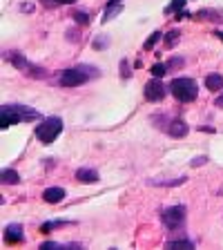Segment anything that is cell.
Masks as SVG:
<instances>
[{
	"mask_svg": "<svg viewBox=\"0 0 223 250\" xmlns=\"http://www.w3.org/2000/svg\"><path fill=\"white\" fill-rule=\"evenodd\" d=\"M27 119H38V112L25 107V105H16V103H7L0 107V127L2 130H7L9 125L22 123Z\"/></svg>",
	"mask_w": 223,
	"mask_h": 250,
	"instance_id": "obj_1",
	"label": "cell"
},
{
	"mask_svg": "<svg viewBox=\"0 0 223 250\" xmlns=\"http://www.w3.org/2000/svg\"><path fill=\"white\" fill-rule=\"evenodd\" d=\"M96 69L87 67V65H76V67H67L61 74V85L62 87H78V85L87 83L92 76H96Z\"/></svg>",
	"mask_w": 223,
	"mask_h": 250,
	"instance_id": "obj_2",
	"label": "cell"
},
{
	"mask_svg": "<svg viewBox=\"0 0 223 250\" xmlns=\"http://www.w3.org/2000/svg\"><path fill=\"white\" fill-rule=\"evenodd\" d=\"M170 92L181 103H192L197 99L199 87H197V81H192V78H174L170 83Z\"/></svg>",
	"mask_w": 223,
	"mask_h": 250,
	"instance_id": "obj_3",
	"label": "cell"
},
{
	"mask_svg": "<svg viewBox=\"0 0 223 250\" xmlns=\"http://www.w3.org/2000/svg\"><path fill=\"white\" fill-rule=\"evenodd\" d=\"M61 132H62V119H58V116H49V119H45L36 127L38 141H41V143H45V146L54 143V141L58 139V134H61Z\"/></svg>",
	"mask_w": 223,
	"mask_h": 250,
	"instance_id": "obj_4",
	"label": "cell"
},
{
	"mask_svg": "<svg viewBox=\"0 0 223 250\" xmlns=\"http://www.w3.org/2000/svg\"><path fill=\"white\" fill-rule=\"evenodd\" d=\"M7 58H9L11 65H14L16 69H20L25 76H31V78H47V72H45V69L38 67V65H34V62H29V61H25L20 54L11 52V54H7Z\"/></svg>",
	"mask_w": 223,
	"mask_h": 250,
	"instance_id": "obj_5",
	"label": "cell"
},
{
	"mask_svg": "<svg viewBox=\"0 0 223 250\" xmlns=\"http://www.w3.org/2000/svg\"><path fill=\"white\" fill-rule=\"evenodd\" d=\"M161 221L165 224V228H170V230L181 228L183 221H185V208H183V206H172V208H165L161 212Z\"/></svg>",
	"mask_w": 223,
	"mask_h": 250,
	"instance_id": "obj_6",
	"label": "cell"
},
{
	"mask_svg": "<svg viewBox=\"0 0 223 250\" xmlns=\"http://www.w3.org/2000/svg\"><path fill=\"white\" fill-rule=\"evenodd\" d=\"M167 94V87L159 81V78H152V81H147L145 83V99L152 101V103H159V101L165 99Z\"/></svg>",
	"mask_w": 223,
	"mask_h": 250,
	"instance_id": "obj_7",
	"label": "cell"
},
{
	"mask_svg": "<svg viewBox=\"0 0 223 250\" xmlns=\"http://www.w3.org/2000/svg\"><path fill=\"white\" fill-rule=\"evenodd\" d=\"M5 241L7 244H20L22 241V226L20 224H9L5 228Z\"/></svg>",
	"mask_w": 223,
	"mask_h": 250,
	"instance_id": "obj_8",
	"label": "cell"
},
{
	"mask_svg": "<svg viewBox=\"0 0 223 250\" xmlns=\"http://www.w3.org/2000/svg\"><path fill=\"white\" fill-rule=\"evenodd\" d=\"M165 132L170 136H177V139H181V136L187 134V123H185V121H181V119H174V121H170V125L165 127Z\"/></svg>",
	"mask_w": 223,
	"mask_h": 250,
	"instance_id": "obj_9",
	"label": "cell"
},
{
	"mask_svg": "<svg viewBox=\"0 0 223 250\" xmlns=\"http://www.w3.org/2000/svg\"><path fill=\"white\" fill-rule=\"evenodd\" d=\"M65 190L62 188H45V192H42V199H45L47 203H61L62 199H65Z\"/></svg>",
	"mask_w": 223,
	"mask_h": 250,
	"instance_id": "obj_10",
	"label": "cell"
},
{
	"mask_svg": "<svg viewBox=\"0 0 223 250\" xmlns=\"http://www.w3.org/2000/svg\"><path fill=\"white\" fill-rule=\"evenodd\" d=\"M76 179L81 183H96L99 181V172L89 170V167H81V170H76Z\"/></svg>",
	"mask_w": 223,
	"mask_h": 250,
	"instance_id": "obj_11",
	"label": "cell"
},
{
	"mask_svg": "<svg viewBox=\"0 0 223 250\" xmlns=\"http://www.w3.org/2000/svg\"><path fill=\"white\" fill-rule=\"evenodd\" d=\"M205 87H208L210 92L223 89V76L221 74H210V76H205Z\"/></svg>",
	"mask_w": 223,
	"mask_h": 250,
	"instance_id": "obj_12",
	"label": "cell"
},
{
	"mask_svg": "<svg viewBox=\"0 0 223 250\" xmlns=\"http://www.w3.org/2000/svg\"><path fill=\"white\" fill-rule=\"evenodd\" d=\"M18 181H20V177H18V172L16 170H2V183H11V186H16Z\"/></svg>",
	"mask_w": 223,
	"mask_h": 250,
	"instance_id": "obj_13",
	"label": "cell"
},
{
	"mask_svg": "<svg viewBox=\"0 0 223 250\" xmlns=\"http://www.w3.org/2000/svg\"><path fill=\"white\" fill-rule=\"evenodd\" d=\"M167 248L183 250V248H194V246H192V241H187V239H179V241H167Z\"/></svg>",
	"mask_w": 223,
	"mask_h": 250,
	"instance_id": "obj_14",
	"label": "cell"
},
{
	"mask_svg": "<svg viewBox=\"0 0 223 250\" xmlns=\"http://www.w3.org/2000/svg\"><path fill=\"white\" fill-rule=\"evenodd\" d=\"M69 221H47V224L41 226V232H52V228H58V226H67Z\"/></svg>",
	"mask_w": 223,
	"mask_h": 250,
	"instance_id": "obj_15",
	"label": "cell"
},
{
	"mask_svg": "<svg viewBox=\"0 0 223 250\" xmlns=\"http://www.w3.org/2000/svg\"><path fill=\"white\" fill-rule=\"evenodd\" d=\"M74 21L78 22V25H87L89 22V16H87V11H74Z\"/></svg>",
	"mask_w": 223,
	"mask_h": 250,
	"instance_id": "obj_16",
	"label": "cell"
},
{
	"mask_svg": "<svg viewBox=\"0 0 223 250\" xmlns=\"http://www.w3.org/2000/svg\"><path fill=\"white\" fill-rule=\"evenodd\" d=\"M152 76H156V78H161V76H165V72H167V67L165 65H161V62H156V65H152Z\"/></svg>",
	"mask_w": 223,
	"mask_h": 250,
	"instance_id": "obj_17",
	"label": "cell"
},
{
	"mask_svg": "<svg viewBox=\"0 0 223 250\" xmlns=\"http://www.w3.org/2000/svg\"><path fill=\"white\" fill-rule=\"evenodd\" d=\"M183 5H185V0H172V2H170V7H167V9H165V14H174V11H177V14H179Z\"/></svg>",
	"mask_w": 223,
	"mask_h": 250,
	"instance_id": "obj_18",
	"label": "cell"
},
{
	"mask_svg": "<svg viewBox=\"0 0 223 250\" xmlns=\"http://www.w3.org/2000/svg\"><path fill=\"white\" fill-rule=\"evenodd\" d=\"M177 41H179V31H170V34L165 36V45L167 47H174L177 45Z\"/></svg>",
	"mask_w": 223,
	"mask_h": 250,
	"instance_id": "obj_19",
	"label": "cell"
},
{
	"mask_svg": "<svg viewBox=\"0 0 223 250\" xmlns=\"http://www.w3.org/2000/svg\"><path fill=\"white\" fill-rule=\"evenodd\" d=\"M159 34H161V31H154V34H152V36L145 41V45H143V47H145V49H152V47L156 45V41H159Z\"/></svg>",
	"mask_w": 223,
	"mask_h": 250,
	"instance_id": "obj_20",
	"label": "cell"
},
{
	"mask_svg": "<svg viewBox=\"0 0 223 250\" xmlns=\"http://www.w3.org/2000/svg\"><path fill=\"white\" fill-rule=\"evenodd\" d=\"M183 65V58H172L170 62H167V69H172V67H181Z\"/></svg>",
	"mask_w": 223,
	"mask_h": 250,
	"instance_id": "obj_21",
	"label": "cell"
},
{
	"mask_svg": "<svg viewBox=\"0 0 223 250\" xmlns=\"http://www.w3.org/2000/svg\"><path fill=\"white\" fill-rule=\"evenodd\" d=\"M121 67H123V76H125V78L130 76V72H127V62H125V61H123V62H121Z\"/></svg>",
	"mask_w": 223,
	"mask_h": 250,
	"instance_id": "obj_22",
	"label": "cell"
},
{
	"mask_svg": "<svg viewBox=\"0 0 223 250\" xmlns=\"http://www.w3.org/2000/svg\"><path fill=\"white\" fill-rule=\"evenodd\" d=\"M54 2H58V5H72V2H76V0H54Z\"/></svg>",
	"mask_w": 223,
	"mask_h": 250,
	"instance_id": "obj_23",
	"label": "cell"
},
{
	"mask_svg": "<svg viewBox=\"0 0 223 250\" xmlns=\"http://www.w3.org/2000/svg\"><path fill=\"white\" fill-rule=\"evenodd\" d=\"M203 161H208V156H199L197 161H194V166H201V163H203Z\"/></svg>",
	"mask_w": 223,
	"mask_h": 250,
	"instance_id": "obj_24",
	"label": "cell"
},
{
	"mask_svg": "<svg viewBox=\"0 0 223 250\" xmlns=\"http://www.w3.org/2000/svg\"><path fill=\"white\" fill-rule=\"evenodd\" d=\"M217 107H221V109H223V94H221V96H219V99H217Z\"/></svg>",
	"mask_w": 223,
	"mask_h": 250,
	"instance_id": "obj_25",
	"label": "cell"
},
{
	"mask_svg": "<svg viewBox=\"0 0 223 250\" xmlns=\"http://www.w3.org/2000/svg\"><path fill=\"white\" fill-rule=\"evenodd\" d=\"M20 9H22V11H34V7H31V5H22Z\"/></svg>",
	"mask_w": 223,
	"mask_h": 250,
	"instance_id": "obj_26",
	"label": "cell"
},
{
	"mask_svg": "<svg viewBox=\"0 0 223 250\" xmlns=\"http://www.w3.org/2000/svg\"><path fill=\"white\" fill-rule=\"evenodd\" d=\"M116 2H121V0H109L107 5H116Z\"/></svg>",
	"mask_w": 223,
	"mask_h": 250,
	"instance_id": "obj_27",
	"label": "cell"
},
{
	"mask_svg": "<svg viewBox=\"0 0 223 250\" xmlns=\"http://www.w3.org/2000/svg\"><path fill=\"white\" fill-rule=\"evenodd\" d=\"M219 38H221V41H223V34H219Z\"/></svg>",
	"mask_w": 223,
	"mask_h": 250,
	"instance_id": "obj_28",
	"label": "cell"
}]
</instances>
